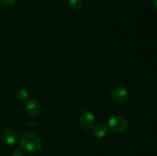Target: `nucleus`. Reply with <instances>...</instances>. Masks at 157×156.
Here are the masks:
<instances>
[{
  "label": "nucleus",
  "mask_w": 157,
  "mask_h": 156,
  "mask_svg": "<svg viewBox=\"0 0 157 156\" xmlns=\"http://www.w3.org/2000/svg\"><path fill=\"white\" fill-rule=\"evenodd\" d=\"M19 145L25 151L35 152L41 148V142L37 135L32 132H26L20 138Z\"/></svg>",
  "instance_id": "obj_1"
},
{
  "label": "nucleus",
  "mask_w": 157,
  "mask_h": 156,
  "mask_svg": "<svg viewBox=\"0 0 157 156\" xmlns=\"http://www.w3.org/2000/svg\"><path fill=\"white\" fill-rule=\"evenodd\" d=\"M108 126L112 131L124 132L128 128V122L121 116H113L108 120Z\"/></svg>",
  "instance_id": "obj_2"
},
{
  "label": "nucleus",
  "mask_w": 157,
  "mask_h": 156,
  "mask_svg": "<svg viewBox=\"0 0 157 156\" xmlns=\"http://www.w3.org/2000/svg\"><path fill=\"white\" fill-rule=\"evenodd\" d=\"M94 123L95 117L90 112H84L80 116L79 124L83 129H90L94 126Z\"/></svg>",
  "instance_id": "obj_3"
},
{
  "label": "nucleus",
  "mask_w": 157,
  "mask_h": 156,
  "mask_svg": "<svg viewBox=\"0 0 157 156\" xmlns=\"http://www.w3.org/2000/svg\"><path fill=\"white\" fill-rule=\"evenodd\" d=\"M110 96L114 101L117 102H125L129 98V93L125 88L116 87L110 92Z\"/></svg>",
  "instance_id": "obj_4"
},
{
  "label": "nucleus",
  "mask_w": 157,
  "mask_h": 156,
  "mask_svg": "<svg viewBox=\"0 0 157 156\" xmlns=\"http://www.w3.org/2000/svg\"><path fill=\"white\" fill-rule=\"evenodd\" d=\"M2 139L8 145H14L18 142V135L15 131L6 129L2 133Z\"/></svg>",
  "instance_id": "obj_5"
},
{
  "label": "nucleus",
  "mask_w": 157,
  "mask_h": 156,
  "mask_svg": "<svg viewBox=\"0 0 157 156\" xmlns=\"http://www.w3.org/2000/svg\"><path fill=\"white\" fill-rule=\"evenodd\" d=\"M25 110L31 116H37L41 112V107L38 101L35 99H29L25 104Z\"/></svg>",
  "instance_id": "obj_6"
},
{
  "label": "nucleus",
  "mask_w": 157,
  "mask_h": 156,
  "mask_svg": "<svg viewBox=\"0 0 157 156\" xmlns=\"http://www.w3.org/2000/svg\"><path fill=\"white\" fill-rule=\"evenodd\" d=\"M107 127L104 124H98V125H95L92 130L93 136L96 138H99V139L104 138L107 135Z\"/></svg>",
  "instance_id": "obj_7"
},
{
  "label": "nucleus",
  "mask_w": 157,
  "mask_h": 156,
  "mask_svg": "<svg viewBox=\"0 0 157 156\" xmlns=\"http://www.w3.org/2000/svg\"><path fill=\"white\" fill-rule=\"evenodd\" d=\"M29 92H28L25 89H20V90H18L16 93L17 98H18L20 101H25L26 99L29 98Z\"/></svg>",
  "instance_id": "obj_8"
},
{
  "label": "nucleus",
  "mask_w": 157,
  "mask_h": 156,
  "mask_svg": "<svg viewBox=\"0 0 157 156\" xmlns=\"http://www.w3.org/2000/svg\"><path fill=\"white\" fill-rule=\"evenodd\" d=\"M82 6V0H69V6L74 10H78Z\"/></svg>",
  "instance_id": "obj_9"
},
{
  "label": "nucleus",
  "mask_w": 157,
  "mask_h": 156,
  "mask_svg": "<svg viewBox=\"0 0 157 156\" xmlns=\"http://www.w3.org/2000/svg\"><path fill=\"white\" fill-rule=\"evenodd\" d=\"M3 5L6 6H12L16 3L17 0H0Z\"/></svg>",
  "instance_id": "obj_10"
},
{
  "label": "nucleus",
  "mask_w": 157,
  "mask_h": 156,
  "mask_svg": "<svg viewBox=\"0 0 157 156\" xmlns=\"http://www.w3.org/2000/svg\"><path fill=\"white\" fill-rule=\"evenodd\" d=\"M12 156H25L22 151L19 149H16L13 151Z\"/></svg>",
  "instance_id": "obj_11"
},
{
  "label": "nucleus",
  "mask_w": 157,
  "mask_h": 156,
  "mask_svg": "<svg viewBox=\"0 0 157 156\" xmlns=\"http://www.w3.org/2000/svg\"><path fill=\"white\" fill-rule=\"evenodd\" d=\"M154 6H155V7L157 9V0H155V2H154Z\"/></svg>",
  "instance_id": "obj_12"
}]
</instances>
